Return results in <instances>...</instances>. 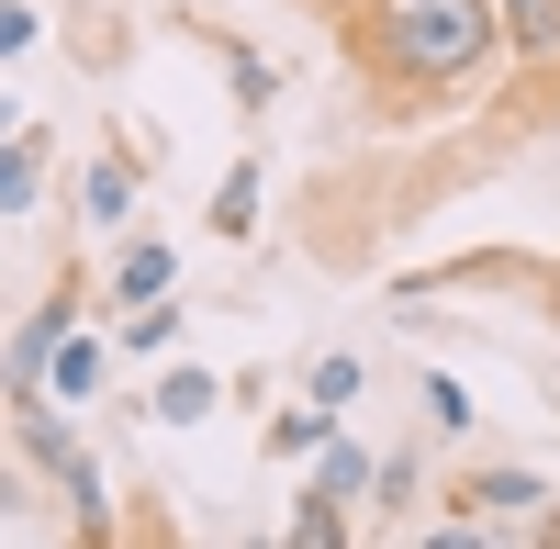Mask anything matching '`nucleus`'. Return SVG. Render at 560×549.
<instances>
[{
    "label": "nucleus",
    "instance_id": "nucleus-17",
    "mask_svg": "<svg viewBox=\"0 0 560 549\" xmlns=\"http://www.w3.org/2000/svg\"><path fill=\"white\" fill-rule=\"evenodd\" d=\"M224 102H236V113H269V102H280V68L247 57V45H224Z\"/></svg>",
    "mask_w": 560,
    "mask_h": 549
},
{
    "label": "nucleus",
    "instance_id": "nucleus-14",
    "mask_svg": "<svg viewBox=\"0 0 560 549\" xmlns=\"http://www.w3.org/2000/svg\"><path fill=\"white\" fill-rule=\"evenodd\" d=\"M280 538H292V549H348L359 516H348V505H325V493H292V527H280Z\"/></svg>",
    "mask_w": 560,
    "mask_h": 549
},
{
    "label": "nucleus",
    "instance_id": "nucleus-12",
    "mask_svg": "<svg viewBox=\"0 0 560 549\" xmlns=\"http://www.w3.org/2000/svg\"><path fill=\"white\" fill-rule=\"evenodd\" d=\"M258 191H269V168H258V157H236V168L213 179V236H247V224H258Z\"/></svg>",
    "mask_w": 560,
    "mask_h": 549
},
{
    "label": "nucleus",
    "instance_id": "nucleus-16",
    "mask_svg": "<svg viewBox=\"0 0 560 549\" xmlns=\"http://www.w3.org/2000/svg\"><path fill=\"white\" fill-rule=\"evenodd\" d=\"M325 427H337V416H325V404H280V416L258 427V448H269V460H303V448H314Z\"/></svg>",
    "mask_w": 560,
    "mask_h": 549
},
{
    "label": "nucleus",
    "instance_id": "nucleus-2",
    "mask_svg": "<svg viewBox=\"0 0 560 549\" xmlns=\"http://www.w3.org/2000/svg\"><path fill=\"white\" fill-rule=\"evenodd\" d=\"M448 505H471V527H493V538H560V482H549L538 460H482V471H459Z\"/></svg>",
    "mask_w": 560,
    "mask_h": 549
},
{
    "label": "nucleus",
    "instance_id": "nucleus-21",
    "mask_svg": "<svg viewBox=\"0 0 560 549\" xmlns=\"http://www.w3.org/2000/svg\"><path fill=\"white\" fill-rule=\"evenodd\" d=\"M12 124H23V113H12V102H0V135H12Z\"/></svg>",
    "mask_w": 560,
    "mask_h": 549
},
{
    "label": "nucleus",
    "instance_id": "nucleus-20",
    "mask_svg": "<svg viewBox=\"0 0 560 549\" xmlns=\"http://www.w3.org/2000/svg\"><path fill=\"white\" fill-rule=\"evenodd\" d=\"M292 12H314V23H348V12H359V0H292Z\"/></svg>",
    "mask_w": 560,
    "mask_h": 549
},
{
    "label": "nucleus",
    "instance_id": "nucleus-1",
    "mask_svg": "<svg viewBox=\"0 0 560 549\" xmlns=\"http://www.w3.org/2000/svg\"><path fill=\"white\" fill-rule=\"evenodd\" d=\"M348 45V68L370 79L382 113H448L459 90H482L504 57L493 0H359L348 23H325Z\"/></svg>",
    "mask_w": 560,
    "mask_h": 549
},
{
    "label": "nucleus",
    "instance_id": "nucleus-3",
    "mask_svg": "<svg viewBox=\"0 0 560 549\" xmlns=\"http://www.w3.org/2000/svg\"><path fill=\"white\" fill-rule=\"evenodd\" d=\"M303 493H325V505H359V493H370V448H359L348 427H325V437L303 448Z\"/></svg>",
    "mask_w": 560,
    "mask_h": 549
},
{
    "label": "nucleus",
    "instance_id": "nucleus-11",
    "mask_svg": "<svg viewBox=\"0 0 560 549\" xmlns=\"http://www.w3.org/2000/svg\"><path fill=\"white\" fill-rule=\"evenodd\" d=\"M79 213H90V224H102V236H124V213H135V157H124V147H113L102 168H90V179H79Z\"/></svg>",
    "mask_w": 560,
    "mask_h": 549
},
{
    "label": "nucleus",
    "instance_id": "nucleus-19",
    "mask_svg": "<svg viewBox=\"0 0 560 549\" xmlns=\"http://www.w3.org/2000/svg\"><path fill=\"white\" fill-rule=\"evenodd\" d=\"M34 34H45V12H34V0H0V57H23Z\"/></svg>",
    "mask_w": 560,
    "mask_h": 549
},
{
    "label": "nucleus",
    "instance_id": "nucleus-8",
    "mask_svg": "<svg viewBox=\"0 0 560 549\" xmlns=\"http://www.w3.org/2000/svg\"><path fill=\"white\" fill-rule=\"evenodd\" d=\"M493 23H504V57L560 68V0H493Z\"/></svg>",
    "mask_w": 560,
    "mask_h": 549
},
{
    "label": "nucleus",
    "instance_id": "nucleus-13",
    "mask_svg": "<svg viewBox=\"0 0 560 549\" xmlns=\"http://www.w3.org/2000/svg\"><path fill=\"white\" fill-rule=\"evenodd\" d=\"M359 382H370L359 348H314V359H303V404H325V416H337V404H359Z\"/></svg>",
    "mask_w": 560,
    "mask_h": 549
},
{
    "label": "nucleus",
    "instance_id": "nucleus-6",
    "mask_svg": "<svg viewBox=\"0 0 560 549\" xmlns=\"http://www.w3.org/2000/svg\"><path fill=\"white\" fill-rule=\"evenodd\" d=\"M179 337H191V303H179V292H147V303H124V326H113V348H124V359H168Z\"/></svg>",
    "mask_w": 560,
    "mask_h": 549
},
{
    "label": "nucleus",
    "instance_id": "nucleus-10",
    "mask_svg": "<svg viewBox=\"0 0 560 549\" xmlns=\"http://www.w3.org/2000/svg\"><path fill=\"white\" fill-rule=\"evenodd\" d=\"M57 493H68V527L102 549V538H113V493H102V471H90V448H68V460H57Z\"/></svg>",
    "mask_w": 560,
    "mask_h": 549
},
{
    "label": "nucleus",
    "instance_id": "nucleus-15",
    "mask_svg": "<svg viewBox=\"0 0 560 549\" xmlns=\"http://www.w3.org/2000/svg\"><path fill=\"white\" fill-rule=\"evenodd\" d=\"M415 404H427V437H471V427H482L471 393H459L448 371H415Z\"/></svg>",
    "mask_w": 560,
    "mask_h": 549
},
{
    "label": "nucleus",
    "instance_id": "nucleus-4",
    "mask_svg": "<svg viewBox=\"0 0 560 549\" xmlns=\"http://www.w3.org/2000/svg\"><path fill=\"white\" fill-rule=\"evenodd\" d=\"M382 527H404L415 505H427V448H370V493H359Z\"/></svg>",
    "mask_w": 560,
    "mask_h": 549
},
{
    "label": "nucleus",
    "instance_id": "nucleus-9",
    "mask_svg": "<svg viewBox=\"0 0 560 549\" xmlns=\"http://www.w3.org/2000/svg\"><path fill=\"white\" fill-rule=\"evenodd\" d=\"M147 292H179V247H168V236H135V247L113 258V314L147 303Z\"/></svg>",
    "mask_w": 560,
    "mask_h": 549
},
{
    "label": "nucleus",
    "instance_id": "nucleus-5",
    "mask_svg": "<svg viewBox=\"0 0 560 549\" xmlns=\"http://www.w3.org/2000/svg\"><path fill=\"white\" fill-rule=\"evenodd\" d=\"M213 404H224V382L202 371V359H168V371L147 382V416H158V427H202Z\"/></svg>",
    "mask_w": 560,
    "mask_h": 549
},
{
    "label": "nucleus",
    "instance_id": "nucleus-18",
    "mask_svg": "<svg viewBox=\"0 0 560 549\" xmlns=\"http://www.w3.org/2000/svg\"><path fill=\"white\" fill-rule=\"evenodd\" d=\"M57 12L90 23V68H124V34H113V23H124V0H57Z\"/></svg>",
    "mask_w": 560,
    "mask_h": 549
},
{
    "label": "nucleus",
    "instance_id": "nucleus-7",
    "mask_svg": "<svg viewBox=\"0 0 560 549\" xmlns=\"http://www.w3.org/2000/svg\"><path fill=\"white\" fill-rule=\"evenodd\" d=\"M102 371H113V348L90 337V326H68L57 348H45V393H57V404H90V393H102Z\"/></svg>",
    "mask_w": 560,
    "mask_h": 549
}]
</instances>
